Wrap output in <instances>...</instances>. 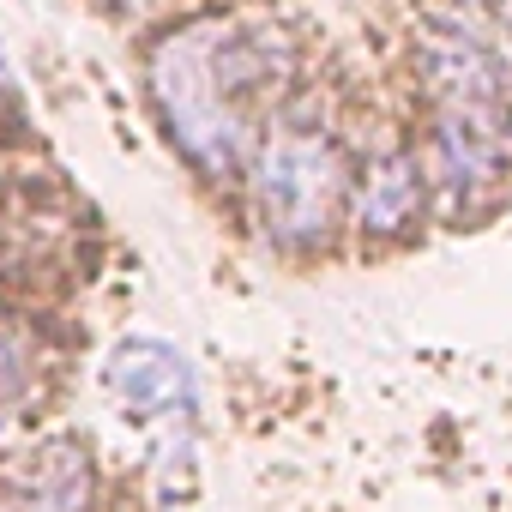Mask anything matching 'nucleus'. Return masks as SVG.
<instances>
[{
  "label": "nucleus",
  "mask_w": 512,
  "mask_h": 512,
  "mask_svg": "<svg viewBox=\"0 0 512 512\" xmlns=\"http://www.w3.org/2000/svg\"><path fill=\"white\" fill-rule=\"evenodd\" d=\"M302 85H308V43L290 19L272 13L205 7L169 19L145 43V103L169 151L205 187L241 181L260 127Z\"/></svg>",
  "instance_id": "nucleus-1"
},
{
  "label": "nucleus",
  "mask_w": 512,
  "mask_h": 512,
  "mask_svg": "<svg viewBox=\"0 0 512 512\" xmlns=\"http://www.w3.org/2000/svg\"><path fill=\"white\" fill-rule=\"evenodd\" d=\"M350 157L356 133L344 127V109L332 91H320V79H308L284 109H272L235 181L253 235L284 260L332 253L350 205Z\"/></svg>",
  "instance_id": "nucleus-2"
},
{
  "label": "nucleus",
  "mask_w": 512,
  "mask_h": 512,
  "mask_svg": "<svg viewBox=\"0 0 512 512\" xmlns=\"http://www.w3.org/2000/svg\"><path fill=\"white\" fill-rule=\"evenodd\" d=\"M428 217H434V199H428V169H422L416 133L368 127L356 139V157H350L344 235L362 253H386V247H404Z\"/></svg>",
  "instance_id": "nucleus-3"
},
{
  "label": "nucleus",
  "mask_w": 512,
  "mask_h": 512,
  "mask_svg": "<svg viewBox=\"0 0 512 512\" xmlns=\"http://www.w3.org/2000/svg\"><path fill=\"white\" fill-rule=\"evenodd\" d=\"M410 133H416V151L428 169V199H434L440 223L464 229V223H482L488 211H500V199L512 193V139H500L464 115H446V109H422V121Z\"/></svg>",
  "instance_id": "nucleus-4"
},
{
  "label": "nucleus",
  "mask_w": 512,
  "mask_h": 512,
  "mask_svg": "<svg viewBox=\"0 0 512 512\" xmlns=\"http://www.w3.org/2000/svg\"><path fill=\"white\" fill-rule=\"evenodd\" d=\"M103 392L109 404L151 434H181L199 422V368L187 362V350H175L169 338L151 332H127L109 344L103 356Z\"/></svg>",
  "instance_id": "nucleus-5"
},
{
  "label": "nucleus",
  "mask_w": 512,
  "mask_h": 512,
  "mask_svg": "<svg viewBox=\"0 0 512 512\" xmlns=\"http://www.w3.org/2000/svg\"><path fill=\"white\" fill-rule=\"evenodd\" d=\"M103 470L79 434H37L0 458V512H97Z\"/></svg>",
  "instance_id": "nucleus-6"
},
{
  "label": "nucleus",
  "mask_w": 512,
  "mask_h": 512,
  "mask_svg": "<svg viewBox=\"0 0 512 512\" xmlns=\"http://www.w3.org/2000/svg\"><path fill=\"white\" fill-rule=\"evenodd\" d=\"M55 356L25 314H0V440H19L49 404Z\"/></svg>",
  "instance_id": "nucleus-7"
},
{
  "label": "nucleus",
  "mask_w": 512,
  "mask_h": 512,
  "mask_svg": "<svg viewBox=\"0 0 512 512\" xmlns=\"http://www.w3.org/2000/svg\"><path fill=\"white\" fill-rule=\"evenodd\" d=\"M103 13H115V19H157V13H169L175 0H97Z\"/></svg>",
  "instance_id": "nucleus-8"
},
{
  "label": "nucleus",
  "mask_w": 512,
  "mask_h": 512,
  "mask_svg": "<svg viewBox=\"0 0 512 512\" xmlns=\"http://www.w3.org/2000/svg\"><path fill=\"white\" fill-rule=\"evenodd\" d=\"M13 109H19V79H13L7 49H0V115H13Z\"/></svg>",
  "instance_id": "nucleus-9"
}]
</instances>
